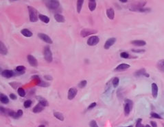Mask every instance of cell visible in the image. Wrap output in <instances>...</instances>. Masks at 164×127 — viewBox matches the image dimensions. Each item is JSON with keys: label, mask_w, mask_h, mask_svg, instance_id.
<instances>
[{"label": "cell", "mask_w": 164, "mask_h": 127, "mask_svg": "<svg viewBox=\"0 0 164 127\" xmlns=\"http://www.w3.org/2000/svg\"><path fill=\"white\" fill-rule=\"evenodd\" d=\"M111 83L112 84H113V86L115 88H116V87L118 86V85H119V79L118 78V77H114V78H113V79H112L111 81Z\"/></svg>", "instance_id": "30"}, {"label": "cell", "mask_w": 164, "mask_h": 127, "mask_svg": "<svg viewBox=\"0 0 164 127\" xmlns=\"http://www.w3.org/2000/svg\"><path fill=\"white\" fill-rule=\"evenodd\" d=\"M27 8H28V12H29V18H30V22H37L39 19V14H38L37 10L30 6H28Z\"/></svg>", "instance_id": "2"}, {"label": "cell", "mask_w": 164, "mask_h": 127, "mask_svg": "<svg viewBox=\"0 0 164 127\" xmlns=\"http://www.w3.org/2000/svg\"><path fill=\"white\" fill-rule=\"evenodd\" d=\"M127 0H119V2H122V3H126Z\"/></svg>", "instance_id": "50"}, {"label": "cell", "mask_w": 164, "mask_h": 127, "mask_svg": "<svg viewBox=\"0 0 164 127\" xmlns=\"http://www.w3.org/2000/svg\"><path fill=\"white\" fill-rule=\"evenodd\" d=\"M97 33V31L92 29H83L80 32V36L82 38H86L90 35H93Z\"/></svg>", "instance_id": "4"}, {"label": "cell", "mask_w": 164, "mask_h": 127, "mask_svg": "<svg viewBox=\"0 0 164 127\" xmlns=\"http://www.w3.org/2000/svg\"><path fill=\"white\" fill-rule=\"evenodd\" d=\"M100 42V38L97 36H92L89 37L88 39V40L87 42V45L90 46V47H93V46H96Z\"/></svg>", "instance_id": "6"}, {"label": "cell", "mask_w": 164, "mask_h": 127, "mask_svg": "<svg viewBox=\"0 0 164 127\" xmlns=\"http://www.w3.org/2000/svg\"><path fill=\"white\" fill-rule=\"evenodd\" d=\"M96 8V0H90L89 1V8L91 12L94 11Z\"/></svg>", "instance_id": "23"}, {"label": "cell", "mask_w": 164, "mask_h": 127, "mask_svg": "<svg viewBox=\"0 0 164 127\" xmlns=\"http://www.w3.org/2000/svg\"><path fill=\"white\" fill-rule=\"evenodd\" d=\"M38 36H39V38L41 40H42L43 41H44L46 43L49 44V45H51V44L53 43L52 38L49 37L48 35H47V34H43V33H39L38 34Z\"/></svg>", "instance_id": "7"}, {"label": "cell", "mask_w": 164, "mask_h": 127, "mask_svg": "<svg viewBox=\"0 0 164 127\" xmlns=\"http://www.w3.org/2000/svg\"><path fill=\"white\" fill-rule=\"evenodd\" d=\"M37 85L38 86H40V87H49L50 86V84L49 83L46 82L43 80H41L40 82H39L38 83H37Z\"/></svg>", "instance_id": "31"}, {"label": "cell", "mask_w": 164, "mask_h": 127, "mask_svg": "<svg viewBox=\"0 0 164 127\" xmlns=\"http://www.w3.org/2000/svg\"><path fill=\"white\" fill-rule=\"evenodd\" d=\"M90 127H99L96 120H91L89 122Z\"/></svg>", "instance_id": "43"}, {"label": "cell", "mask_w": 164, "mask_h": 127, "mask_svg": "<svg viewBox=\"0 0 164 127\" xmlns=\"http://www.w3.org/2000/svg\"><path fill=\"white\" fill-rule=\"evenodd\" d=\"M151 89H152V95L154 98H156L158 96V92H159V88L158 86L155 83H153L151 85Z\"/></svg>", "instance_id": "14"}, {"label": "cell", "mask_w": 164, "mask_h": 127, "mask_svg": "<svg viewBox=\"0 0 164 127\" xmlns=\"http://www.w3.org/2000/svg\"><path fill=\"white\" fill-rule=\"evenodd\" d=\"M32 104V101L31 100H26L23 103V107H24V108L28 109L31 107Z\"/></svg>", "instance_id": "34"}, {"label": "cell", "mask_w": 164, "mask_h": 127, "mask_svg": "<svg viewBox=\"0 0 164 127\" xmlns=\"http://www.w3.org/2000/svg\"><path fill=\"white\" fill-rule=\"evenodd\" d=\"M46 7L51 11L58 12L60 10V2L58 0H48L45 2Z\"/></svg>", "instance_id": "1"}, {"label": "cell", "mask_w": 164, "mask_h": 127, "mask_svg": "<svg viewBox=\"0 0 164 127\" xmlns=\"http://www.w3.org/2000/svg\"><path fill=\"white\" fill-rule=\"evenodd\" d=\"M0 110H1V114H3V115L6 116H8V112H9L10 109H6L4 108L3 107H0Z\"/></svg>", "instance_id": "33"}, {"label": "cell", "mask_w": 164, "mask_h": 127, "mask_svg": "<svg viewBox=\"0 0 164 127\" xmlns=\"http://www.w3.org/2000/svg\"><path fill=\"white\" fill-rule=\"evenodd\" d=\"M44 79H46V80H48V81H52L53 80V78L52 76H50V75H45L44 77Z\"/></svg>", "instance_id": "47"}, {"label": "cell", "mask_w": 164, "mask_h": 127, "mask_svg": "<svg viewBox=\"0 0 164 127\" xmlns=\"http://www.w3.org/2000/svg\"><path fill=\"white\" fill-rule=\"evenodd\" d=\"M133 127V125H130V126H128V127Z\"/></svg>", "instance_id": "52"}, {"label": "cell", "mask_w": 164, "mask_h": 127, "mask_svg": "<svg viewBox=\"0 0 164 127\" xmlns=\"http://www.w3.org/2000/svg\"><path fill=\"white\" fill-rule=\"evenodd\" d=\"M150 124H151V127H157V122H154V121H151L150 122Z\"/></svg>", "instance_id": "49"}, {"label": "cell", "mask_w": 164, "mask_h": 127, "mask_svg": "<svg viewBox=\"0 0 164 127\" xmlns=\"http://www.w3.org/2000/svg\"><path fill=\"white\" fill-rule=\"evenodd\" d=\"M44 107L43 105L40 104V103H38L37 105L34 106V107L32 109V112L34 113H41L43 109H44Z\"/></svg>", "instance_id": "16"}, {"label": "cell", "mask_w": 164, "mask_h": 127, "mask_svg": "<svg viewBox=\"0 0 164 127\" xmlns=\"http://www.w3.org/2000/svg\"><path fill=\"white\" fill-rule=\"evenodd\" d=\"M1 74L3 77L6 79H10L12 77H15L14 71H12V70H4Z\"/></svg>", "instance_id": "11"}, {"label": "cell", "mask_w": 164, "mask_h": 127, "mask_svg": "<svg viewBox=\"0 0 164 127\" xmlns=\"http://www.w3.org/2000/svg\"><path fill=\"white\" fill-rule=\"evenodd\" d=\"M31 79H33V80L37 81V83H38L39 82H40V81L41 80V79L40 78V77L37 75H33V76H32V77H31Z\"/></svg>", "instance_id": "41"}, {"label": "cell", "mask_w": 164, "mask_h": 127, "mask_svg": "<svg viewBox=\"0 0 164 127\" xmlns=\"http://www.w3.org/2000/svg\"><path fill=\"white\" fill-rule=\"evenodd\" d=\"M27 60H28V62L30 64L31 66L32 67H37L38 66V61L32 55H28L27 56Z\"/></svg>", "instance_id": "8"}, {"label": "cell", "mask_w": 164, "mask_h": 127, "mask_svg": "<svg viewBox=\"0 0 164 127\" xmlns=\"http://www.w3.org/2000/svg\"><path fill=\"white\" fill-rule=\"evenodd\" d=\"M54 116L56 118V119L59 120L60 121H64V116L61 113L58 112V111H55L53 113Z\"/></svg>", "instance_id": "27"}, {"label": "cell", "mask_w": 164, "mask_h": 127, "mask_svg": "<svg viewBox=\"0 0 164 127\" xmlns=\"http://www.w3.org/2000/svg\"><path fill=\"white\" fill-rule=\"evenodd\" d=\"M38 127H45V125H43V124H41V125H39Z\"/></svg>", "instance_id": "51"}, {"label": "cell", "mask_w": 164, "mask_h": 127, "mask_svg": "<svg viewBox=\"0 0 164 127\" xmlns=\"http://www.w3.org/2000/svg\"><path fill=\"white\" fill-rule=\"evenodd\" d=\"M76 2H77V12L78 13H80L84 4V0H78Z\"/></svg>", "instance_id": "28"}, {"label": "cell", "mask_w": 164, "mask_h": 127, "mask_svg": "<svg viewBox=\"0 0 164 127\" xmlns=\"http://www.w3.org/2000/svg\"><path fill=\"white\" fill-rule=\"evenodd\" d=\"M0 101L3 104H8L9 103V98L4 94H0Z\"/></svg>", "instance_id": "24"}, {"label": "cell", "mask_w": 164, "mask_h": 127, "mask_svg": "<svg viewBox=\"0 0 164 127\" xmlns=\"http://www.w3.org/2000/svg\"><path fill=\"white\" fill-rule=\"evenodd\" d=\"M21 34H22L23 36H25V37L27 38H30L32 37V32L30 31L29 30H28V29H23L21 31Z\"/></svg>", "instance_id": "21"}, {"label": "cell", "mask_w": 164, "mask_h": 127, "mask_svg": "<svg viewBox=\"0 0 164 127\" xmlns=\"http://www.w3.org/2000/svg\"><path fill=\"white\" fill-rule=\"evenodd\" d=\"M106 16L108 19L113 20L114 19V16H115V12L114 10L112 8H109L106 10Z\"/></svg>", "instance_id": "19"}, {"label": "cell", "mask_w": 164, "mask_h": 127, "mask_svg": "<svg viewBox=\"0 0 164 127\" xmlns=\"http://www.w3.org/2000/svg\"><path fill=\"white\" fill-rule=\"evenodd\" d=\"M145 4H146V1H138L137 4H133V5L131 6L130 10H132V11L139 12V10L141 8H144V6H145Z\"/></svg>", "instance_id": "5"}, {"label": "cell", "mask_w": 164, "mask_h": 127, "mask_svg": "<svg viewBox=\"0 0 164 127\" xmlns=\"http://www.w3.org/2000/svg\"><path fill=\"white\" fill-rule=\"evenodd\" d=\"M15 71H18V72H23V71H26V67L24 66H18L15 68Z\"/></svg>", "instance_id": "40"}, {"label": "cell", "mask_w": 164, "mask_h": 127, "mask_svg": "<svg viewBox=\"0 0 164 127\" xmlns=\"http://www.w3.org/2000/svg\"><path fill=\"white\" fill-rule=\"evenodd\" d=\"M96 105H97L96 103H92L90 104V105H89V107H87V110H90V109H91L94 108Z\"/></svg>", "instance_id": "46"}, {"label": "cell", "mask_w": 164, "mask_h": 127, "mask_svg": "<svg viewBox=\"0 0 164 127\" xmlns=\"http://www.w3.org/2000/svg\"><path fill=\"white\" fill-rule=\"evenodd\" d=\"M125 103H128V104L130 105L131 107L133 108V102L131 101V100H130V99H126V100H125Z\"/></svg>", "instance_id": "45"}, {"label": "cell", "mask_w": 164, "mask_h": 127, "mask_svg": "<svg viewBox=\"0 0 164 127\" xmlns=\"http://www.w3.org/2000/svg\"><path fill=\"white\" fill-rule=\"evenodd\" d=\"M150 11H151V9L150 8H142L139 10V12H148Z\"/></svg>", "instance_id": "42"}, {"label": "cell", "mask_w": 164, "mask_h": 127, "mask_svg": "<svg viewBox=\"0 0 164 127\" xmlns=\"http://www.w3.org/2000/svg\"><path fill=\"white\" fill-rule=\"evenodd\" d=\"M130 68V65L128 64H121L118 65L117 67L115 68L114 71L116 72H122V71H124L126 70H128Z\"/></svg>", "instance_id": "13"}, {"label": "cell", "mask_w": 164, "mask_h": 127, "mask_svg": "<svg viewBox=\"0 0 164 127\" xmlns=\"http://www.w3.org/2000/svg\"><path fill=\"white\" fill-rule=\"evenodd\" d=\"M132 107H131L130 105H128V103H125V105H124V115L126 116H128L130 113H131V111L132 110Z\"/></svg>", "instance_id": "22"}, {"label": "cell", "mask_w": 164, "mask_h": 127, "mask_svg": "<svg viewBox=\"0 0 164 127\" xmlns=\"http://www.w3.org/2000/svg\"><path fill=\"white\" fill-rule=\"evenodd\" d=\"M145 127H150V125H148V124H147V125H145Z\"/></svg>", "instance_id": "53"}, {"label": "cell", "mask_w": 164, "mask_h": 127, "mask_svg": "<svg viewBox=\"0 0 164 127\" xmlns=\"http://www.w3.org/2000/svg\"><path fill=\"white\" fill-rule=\"evenodd\" d=\"M39 19H40L42 22L45 23H49V21H50L48 16H47L46 15H41V14L39 15Z\"/></svg>", "instance_id": "26"}, {"label": "cell", "mask_w": 164, "mask_h": 127, "mask_svg": "<svg viewBox=\"0 0 164 127\" xmlns=\"http://www.w3.org/2000/svg\"><path fill=\"white\" fill-rule=\"evenodd\" d=\"M0 53L1 55H4V56L7 55L8 53L7 47L5 45V44H4L1 41L0 42Z\"/></svg>", "instance_id": "20"}, {"label": "cell", "mask_w": 164, "mask_h": 127, "mask_svg": "<svg viewBox=\"0 0 164 127\" xmlns=\"http://www.w3.org/2000/svg\"><path fill=\"white\" fill-rule=\"evenodd\" d=\"M35 98L39 101V103L41 104L43 107H48V106H49L48 101H47L44 97H43L41 96H37Z\"/></svg>", "instance_id": "15"}, {"label": "cell", "mask_w": 164, "mask_h": 127, "mask_svg": "<svg viewBox=\"0 0 164 127\" xmlns=\"http://www.w3.org/2000/svg\"><path fill=\"white\" fill-rule=\"evenodd\" d=\"M131 51L133 53H142L145 52L144 49H133L131 50Z\"/></svg>", "instance_id": "44"}, {"label": "cell", "mask_w": 164, "mask_h": 127, "mask_svg": "<svg viewBox=\"0 0 164 127\" xmlns=\"http://www.w3.org/2000/svg\"><path fill=\"white\" fill-rule=\"evenodd\" d=\"M23 112L22 110L21 109H19L17 111V113H16V118L15 119H19V118H20L23 116Z\"/></svg>", "instance_id": "38"}, {"label": "cell", "mask_w": 164, "mask_h": 127, "mask_svg": "<svg viewBox=\"0 0 164 127\" xmlns=\"http://www.w3.org/2000/svg\"><path fill=\"white\" fill-rule=\"evenodd\" d=\"M116 38H108V40L106 41L105 45H104V47L105 49H108L109 48H111L113 45L116 43Z\"/></svg>", "instance_id": "12"}, {"label": "cell", "mask_w": 164, "mask_h": 127, "mask_svg": "<svg viewBox=\"0 0 164 127\" xmlns=\"http://www.w3.org/2000/svg\"><path fill=\"white\" fill-rule=\"evenodd\" d=\"M157 67L158 70H159L162 72H164V60H160L159 61H158L157 64Z\"/></svg>", "instance_id": "25"}, {"label": "cell", "mask_w": 164, "mask_h": 127, "mask_svg": "<svg viewBox=\"0 0 164 127\" xmlns=\"http://www.w3.org/2000/svg\"><path fill=\"white\" fill-rule=\"evenodd\" d=\"M78 93V90L76 87H71L68 91V94H67V98L69 100H73L75 98V96L77 95Z\"/></svg>", "instance_id": "9"}, {"label": "cell", "mask_w": 164, "mask_h": 127, "mask_svg": "<svg viewBox=\"0 0 164 127\" xmlns=\"http://www.w3.org/2000/svg\"><path fill=\"white\" fill-rule=\"evenodd\" d=\"M10 99H12V100H16L17 99V96L15 95V94L12 93L10 94Z\"/></svg>", "instance_id": "48"}, {"label": "cell", "mask_w": 164, "mask_h": 127, "mask_svg": "<svg viewBox=\"0 0 164 127\" xmlns=\"http://www.w3.org/2000/svg\"><path fill=\"white\" fill-rule=\"evenodd\" d=\"M10 86H11L13 88V89H19V87H21L20 86H21V83L19 82H16V81H13V82H10Z\"/></svg>", "instance_id": "29"}, {"label": "cell", "mask_w": 164, "mask_h": 127, "mask_svg": "<svg viewBox=\"0 0 164 127\" xmlns=\"http://www.w3.org/2000/svg\"><path fill=\"white\" fill-rule=\"evenodd\" d=\"M142 119L141 118H139L137 120V122H136V125H135V127H145L144 125H143L142 124Z\"/></svg>", "instance_id": "39"}, {"label": "cell", "mask_w": 164, "mask_h": 127, "mask_svg": "<svg viewBox=\"0 0 164 127\" xmlns=\"http://www.w3.org/2000/svg\"><path fill=\"white\" fill-rule=\"evenodd\" d=\"M120 57H122V58H124V59H128V58H131L130 57V55L127 52H125V51H124V52H122L120 53Z\"/></svg>", "instance_id": "36"}, {"label": "cell", "mask_w": 164, "mask_h": 127, "mask_svg": "<svg viewBox=\"0 0 164 127\" xmlns=\"http://www.w3.org/2000/svg\"><path fill=\"white\" fill-rule=\"evenodd\" d=\"M43 56L46 62L48 63H51L53 60L52 53L49 46H45L43 49Z\"/></svg>", "instance_id": "3"}, {"label": "cell", "mask_w": 164, "mask_h": 127, "mask_svg": "<svg viewBox=\"0 0 164 127\" xmlns=\"http://www.w3.org/2000/svg\"><path fill=\"white\" fill-rule=\"evenodd\" d=\"M54 19L58 23H64L65 21V17L60 13H56V14L55 13L54 15Z\"/></svg>", "instance_id": "18"}, {"label": "cell", "mask_w": 164, "mask_h": 127, "mask_svg": "<svg viewBox=\"0 0 164 127\" xmlns=\"http://www.w3.org/2000/svg\"><path fill=\"white\" fill-rule=\"evenodd\" d=\"M87 81L86 80H82L78 84V86L79 88L82 89V88H84L87 86Z\"/></svg>", "instance_id": "35"}, {"label": "cell", "mask_w": 164, "mask_h": 127, "mask_svg": "<svg viewBox=\"0 0 164 127\" xmlns=\"http://www.w3.org/2000/svg\"><path fill=\"white\" fill-rule=\"evenodd\" d=\"M134 75L135 77H149L150 75L149 74H148L146 72V71L144 68H142L141 69L138 70L137 71H136L134 73Z\"/></svg>", "instance_id": "10"}, {"label": "cell", "mask_w": 164, "mask_h": 127, "mask_svg": "<svg viewBox=\"0 0 164 127\" xmlns=\"http://www.w3.org/2000/svg\"><path fill=\"white\" fill-rule=\"evenodd\" d=\"M17 93L21 97H25L26 96V91L22 87H19L17 89Z\"/></svg>", "instance_id": "32"}, {"label": "cell", "mask_w": 164, "mask_h": 127, "mask_svg": "<svg viewBox=\"0 0 164 127\" xmlns=\"http://www.w3.org/2000/svg\"><path fill=\"white\" fill-rule=\"evenodd\" d=\"M150 116L151 118H156V119H160L161 120L162 119V117H161V116H159V114H157L156 113L152 112L150 113Z\"/></svg>", "instance_id": "37"}, {"label": "cell", "mask_w": 164, "mask_h": 127, "mask_svg": "<svg viewBox=\"0 0 164 127\" xmlns=\"http://www.w3.org/2000/svg\"><path fill=\"white\" fill-rule=\"evenodd\" d=\"M131 44L134 46H137V47H143L146 45V42L142 40H134L131 42Z\"/></svg>", "instance_id": "17"}]
</instances>
